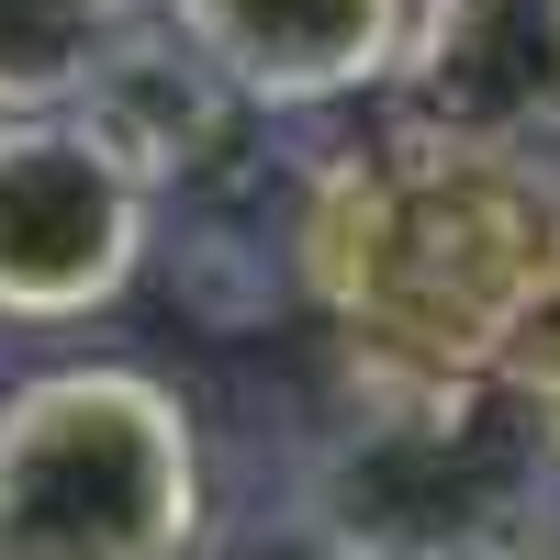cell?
Segmentation results:
<instances>
[{"mask_svg":"<svg viewBox=\"0 0 560 560\" xmlns=\"http://www.w3.org/2000/svg\"><path fill=\"white\" fill-rule=\"evenodd\" d=\"M303 269L359 337L415 370H482L560 292V202L527 158L382 147L337 168L303 224Z\"/></svg>","mask_w":560,"mask_h":560,"instance_id":"1","label":"cell"},{"mask_svg":"<svg viewBox=\"0 0 560 560\" xmlns=\"http://www.w3.org/2000/svg\"><path fill=\"white\" fill-rule=\"evenodd\" d=\"M202 427L158 370L68 359L0 393V560H191Z\"/></svg>","mask_w":560,"mask_h":560,"instance_id":"2","label":"cell"},{"mask_svg":"<svg viewBox=\"0 0 560 560\" xmlns=\"http://www.w3.org/2000/svg\"><path fill=\"white\" fill-rule=\"evenodd\" d=\"M158 202L79 113L0 124V314L12 325H90L135 292Z\"/></svg>","mask_w":560,"mask_h":560,"instance_id":"3","label":"cell"},{"mask_svg":"<svg viewBox=\"0 0 560 560\" xmlns=\"http://www.w3.org/2000/svg\"><path fill=\"white\" fill-rule=\"evenodd\" d=\"M393 79L427 147L538 158L560 135V0H415Z\"/></svg>","mask_w":560,"mask_h":560,"instance_id":"4","label":"cell"},{"mask_svg":"<svg viewBox=\"0 0 560 560\" xmlns=\"http://www.w3.org/2000/svg\"><path fill=\"white\" fill-rule=\"evenodd\" d=\"M415 0H168V34L236 90V113H325L404 68Z\"/></svg>","mask_w":560,"mask_h":560,"instance_id":"5","label":"cell"},{"mask_svg":"<svg viewBox=\"0 0 560 560\" xmlns=\"http://www.w3.org/2000/svg\"><path fill=\"white\" fill-rule=\"evenodd\" d=\"M79 124L102 135V147L135 168V191L158 202L179 168H202V158H213V135L236 124V90H224V79H213V68H202L179 34H135L124 57L90 79Z\"/></svg>","mask_w":560,"mask_h":560,"instance_id":"6","label":"cell"},{"mask_svg":"<svg viewBox=\"0 0 560 560\" xmlns=\"http://www.w3.org/2000/svg\"><path fill=\"white\" fill-rule=\"evenodd\" d=\"M147 0H0V124L23 113H79Z\"/></svg>","mask_w":560,"mask_h":560,"instance_id":"7","label":"cell"},{"mask_svg":"<svg viewBox=\"0 0 560 560\" xmlns=\"http://www.w3.org/2000/svg\"><path fill=\"white\" fill-rule=\"evenodd\" d=\"M191 560H370L337 516H236V527H202V549Z\"/></svg>","mask_w":560,"mask_h":560,"instance_id":"8","label":"cell"}]
</instances>
